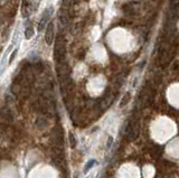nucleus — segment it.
Here are the masks:
<instances>
[{
  "label": "nucleus",
  "instance_id": "nucleus-1",
  "mask_svg": "<svg viewBox=\"0 0 179 178\" xmlns=\"http://www.w3.org/2000/svg\"><path fill=\"white\" fill-rule=\"evenodd\" d=\"M66 56V44L63 36H58L56 39L55 48H54V58L57 62V64L63 63Z\"/></svg>",
  "mask_w": 179,
  "mask_h": 178
},
{
  "label": "nucleus",
  "instance_id": "nucleus-2",
  "mask_svg": "<svg viewBox=\"0 0 179 178\" xmlns=\"http://www.w3.org/2000/svg\"><path fill=\"white\" fill-rule=\"evenodd\" d=\"M53 13H54L53 7H48L47 9L44 10V13L41 14L40 19H39V21H38V25H37L38 32H43V30L47 27V25L49 24V20H51V17H52Z\"/></svg>",
  "mask_w": 179,
  "mask_h": 178
},
{
  "label": "nucleus",
  "instance_id": "nucleus-3",
  "mask_svg": "<svg viewBox=\"0 0 179 178\" xmlns=\"http://www.w3.org/2000/svg\"><path fill=\"white\" fill-rule=\"evenodd\" d=\"M33 3L30 0H21V15L24 18H28L33 13Z\"/></svg>",
  "mask_w": 179,
  "mask_h": 178
},
{
  "label": "nucleus",
  "instance_id": "nucleus-4",
  "mask_svg": "<svg viewBox=\"0 0 179 178\" xmlns=\"http://www.w3.org/2000/svg\"><path fill=\"white\" fill-rule=\"evenodd\" d=\"M54 32H55V28H54V22H49L46 27V32H45V42L47 45H52L54 42Z\"/></svg>",
  "mask_w": 179,
  "mask_h": 178
},
{
  "label": "nucleus",
  "instance_id": "nucleus-5",
  "mask_svg": "<svg viewBox=\"0 0 179 178\" xmlns=\"http://www.w3.org/2000/svg\"><path fill=\"white\" fill-rule=\"evenodd\" d=\"M58 20H59V22H61V25H62L63 27H66V26L68 25V22H70V16H68L67 11L62 10V11L59 13Z\"/></svg>",
  "mask_w": 179,
  "mask_h": 178
},
{
  "label": "nucleus",
  "instance_id": "nucleus-6",
  "mask_svg": "<svg viewBox=\"0 0 179 178\" xmlns=\"http://www.w3.org/2000/svg\"><path fill=\"white\" fill-rule=\"evenodd\" d=\"M26 25H27V27H26V29H25V38L26 39H30L33 36H34V28H33V26H32V22L29 21V22H26Z\"/></svg>",
  "mask_w": 179,
  "mask_h": 178
},
{
  "label": "nucleus",
  "instance_id": "nucleus-7",
  "mask_svg": "<svg viewBox=\"0 0 179 178\" xmlns=\"http://www.w3.org/2000/svg\"><path fill=\"white\" fill-rule=\"evenodd\" d=\"M131 98H132V95H131V93H130V92L125 93L124 95H123V98H122V100H121V102H120V104H119V107H126V105L130 103V101H131Z\"/></svg>",
  "mask_w": 179,
  "mask_h": 178
},
{
  "label": "nucleus",
  "instance_id": "nucleus-8",
  "mask_svg": "<svg viewBox=\"0 0 179 178\" xmlns=\"http://www.w3.org/2000/svg\"><path fill=\"white\" fill-rule=\"evenodd\" d=\"M95 165H96V160H95V159H91V160H89L88 161V163L85 165L84 169H83V173H84V174H88L90 169H92Z\"/></svg>",
  "mask_w": 179,
  "mask_h": 178
},
{
  "label": "nucleus",
  "instance_id": "nucleus-9",
  "mask_svg": "<svg viewBox=\"0 0 179 178\" xmlns=\"http://www.w3.org/2000/svg\"><path fill=\"white\" fill-rule=\"evenodd\" d=\"M68 139H70V143H71V147L72 148H74L75 146H76V138H75V136L73 134V132H70V134H68Z\"/></svg>",
  "mask_w": 179,
  "mask_h": 178
},
{
  "label": "nucleus",
  "instance_id": "nucleus-10",
  "mask_svg": "<svg viewBox=\"0 0 179 178\" xmlns=\"http://www.w3.org/2000/svg\"><path fill=\"white\" fill-rule=\"evenodd\" d=\"M40 2H41V0H33V1H32V3H33V10H34V11H36V10L39 8Z\"/></svg>",
  "mask_w": 179,
  "mask_h": 178
},
{
  "label": "nucleus",
  "instance_id": "nucleus-11",
  "mask_svg": "<svg viewBox=\"0 0 179 178\" xmlns=\"http://www.w3.org/2000/svg\"><path fill=\"white\" fill-rule=\"evenodd\" d=\"M17 52H18L17 49H15V51L13 52V54L10 55V57H9V61H8V63H9V64H11V63L14 62V59H15V57L17 56Z\"/></svg>",
  "mask_w": 179,
  "mask_h": 178
},
{
  "label": "nucleus",
  "instance_id": "nucleus-12",
  "mask_svg": "<svg viewBox=\"0 0 179 178\" xmlns=\"http://www.w3.org/2000/svg\"><path fill=\"white\" fill-rule=\"evenodd\" d=\"M77 0H64V3H66V5H73V3H75Z\"/></svg>",
  "mask_w": 179,
  "mask_h": 178
},
{
  "label": "nucleus",
  "instance_id": "nucleus-13",
  "mask_svg": "<svg viewBox=\"0 0 179 178\" xmlns=\"http://www.w3.org/2000/svg\"><path fill=\"white\" fill-rule=\"evenodd\" d=\"M111 142H112V138H109V142H107V148L111 146Z\"/></svg>",
  "mask_w": 179,
  "mask_h": 178
},
{
  "label": "nucleus",
  "instance_id": "nucleus-14",
  "mask_svg": "<svg viewBox=\"0 0 179 178\" xmlns=\"http://www.w3.org/2000/svg\"><path fill=\"white\" fill-rule=\"evenodd\" d=\"M85 178H94V173H93V174H91V175H89V176H86Z\"/></svg>",
  "mask_w": 179,
  "mask_h": 178
}]
</instances>
